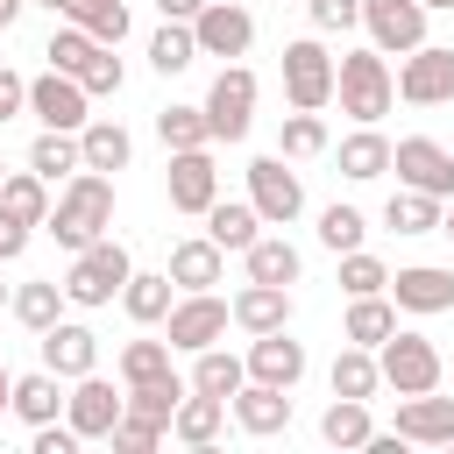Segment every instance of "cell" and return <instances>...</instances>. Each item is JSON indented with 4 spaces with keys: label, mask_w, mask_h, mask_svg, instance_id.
Here are the masks:
<instances>
[{
    "label": "cell",
    "mask_w": 454,
    "mask_h": 454,
    "mask_svg": "<svg viewBox=\"0 0 454 454\" xmlns=\"http://www.w3.org/2000/svg\"><path fill=\"white\" fill-rule=\"evenodd\" d=\"M50 234H57V248H92L106 227H114V177L106 170H78V177H64V192H57V206H50V220H43Z\"/></svg>",
    "instance_id": "obj_1"
},
{
    "label": "cell",
    "mask_w": 454,
    "mask_h": 454,
    "mask_svg": "<svg viewBox=\"0 0 454 454\" xmlns=\"http://www.w3.org/2000/svg\"><path fill=\"white\" fill-rule=\"evenodd\" d=\"M333 99H340V114H348L355 128H376V121L397 106V71L383 64V50H376V43H369V50L333 57Z\"/></svg>",
    "instance_id": "obj_2"
},
{
    "label": "cell",
    "mask_w": 454,
    "mask_h": 454,
    "mask_svg": "<svg viewBox=\"0 0 454 454\" xmlns=\"http://www.w3.org/2000/svg\"><path fill=\"white\" fill-rule=\"evenodd\" d=\"M128 277H135L128 248H121L114 234H99L92 248H78V255H71V270H64V298L92 312V305H114V298L128 291Z\"/></svg>",
    "instance_id": "obj_3"
},
{
    "label": "cell",
    "mask_w": 454,
    "mask_h": 454,
    "mask_svg": "<svg viewBox=\"0 0 454 454\" xmlns=\"http://www.w3.org/2000/svg\"><path fill=\"white\" fill-rule=\"evenodd\" d=\"M376 369H383V390L397 397H419V390H440V348L411 326H397L383 348H376Z\"/></svg>",
    "instance_id": "obj_4"
},
{
    "label": "cell",
    "mask_w": 454,
    "mask_h": 454,
    "mask_svg": "<svg viewBox=\"0 0 454 454\" xmlns=\"http://www.w3.org/2000/svg\"><path fill=\"white\" fill-rule=\"evenodd\" d=\"M284 99L305 106V114H319V106L333 99V50H326L319 35L284 43Z\"/></svg>",
    "instance_id": "obj_5"
},
{
    "label": "cell",
    "mask_w": 454,
    "mask_h": 454,
    "mask_svg": "<svg viewBox=\"0 0 454 454\" xmlns=\"http://www.w3.org/2000/svg\"><path fill=\"white\" fill-rule=\"evenodd\" d=\"M227 319H234V298L184 291V298L170 305V319H163V340H170L177 355H199V348H213V340L227 333Z\"/></svg>",
    "instance_id": "obj_6"
},
{
    "label": "cell",
    "mask_w": 454,
    "mask_h": 454,
    "mask_svg": "<svg viewBox=\"0 0 454 454\" xmlns=\"http://www.w3.org/2000/svg\"><path fill=\"white\" fill-rule=\"evenodd\" d=\"M248 121H255V71H248V64H220V78H213V92H206V128H213V142H241Z\"/></svg>",
    "instance_id": "obj_7"
},
{
    "label": "cell",
    "mask_w": 454,
    "mask_h": 454,
    "mask_svg": "<svg viewBox=\"0 0 454 454\" xmlns=\"http://www.w3.org/2000/svg\"><path fill=\"white\" fill-rule=\"evenodd\" d=\"M28 114L43 121V128H64V135H78L85 121H92V92L71 78V71H43V78H28Z\"/></svg>",
    "instance_id": "obj_8"
},
{
    "label": "cell",
    "mask_w": 454,
    "mask_h": 454,
    "mask_svg": "<svg viewBox=\"0 0 454 454\" xmlns=\"http://www.w3.org/2000/svg\"><path fill=\"white\" fill-rule=\"evenodd\" d=\"M241 177H248V199H255L262 227H291L305 213V184H298V170H284V156H255Z\"/></svg>",
    "instance_id": "obj_9"
},
{
    "label": "cell",
    "mask_w": 454,
    "mask_h": 454,
    "mask_svg": "<svg viewBox=\"0 0 454 454\" xmlns=\"http://www.w3.org/2000/svg\"><path fill=\"white\" fill-rule=\"evenodd\" d=\"M426 14H433L426 0H362V28L383 57H411L426 43Z\"/></svg>",
    "instance_id": "obj_10"
},
{
    "label": "cell",
    "mask_w": 454,
    "mask_h": 454,
    "mask_svg": "<svg viewBox=\"0 0 454 454\" xmlns=\"http://www.w3.org/2000/svg\"><path fill=\"white\" fill-rule=\"evenodd\" d=\"M163 192H170V213H199V220H206V206L220 199L213 142H206V149H170V177H163Z\"/></svg>",
    "instance_id": "obj_11"
},
{
    "label": "cell",
    "mask_w": 454,
    "mask_h": 454,
    "mask_svg": "<svg viewBox=\"0 0 454 454\" xmlns=\"http://www.w3.org/2000/svg\"><path fill=\"white\" fill-rule=\"evenodd\" d=\"M397 99H404V106H447V99H454V50L419 43V50L397 64Z\"/></svg>",
    "instance_id": "obj_12"
},
{
    "label": "cell",
    "mask_w": 454,
    "mask_h": 454,
    "mask_svg": "<svg viewBox=\"0 0 454 454\" xmlns=\"http://www.w3.org/2000/svg\"><path fill=\"white\" fill-rule=\"evenodd\" d=\"M192 35H199V57H248V43H255V14L241 7V0H206L199 7V21H192Z\"/></svg>",
    "instance_id": "obj_13"
},
{
    "label": "cell",
    "mask_w": 454,
    "mask_h": 454,
    "mask_svg": "<svg viewBox=\"0 0 454 454\" xmlns=\"http://www.w3.org/2000/svg\"><path fill=\"white\" fill-rule=\"evenodd\" d=\"M121 411H128V390H114L99 369H92V376H78V383H71V397H64V419H71V433H78V440H106Z\"/></svg>",
    "instance_id": "obj_14"
},
{
    "label": "cell",
    "mask_w": 454,
    "mask_h": 454,
    "mask_svg": "<svg viewBox=\"0 0 454 454\" xmlns=\"http://www.w3.org/2000/svg\"><path fill=\"white\" fill-rule=\"evenodd\" d=\"M390 170H397V184H411V192L454 199V156H447L433 135H404V142L390 149Z\"/></svg>",
    "instance_id": "obj_15"
},
{
    "label": "cell",
    "mask_w": 454,
    "mask_h": 454,
    "mask_svg": "<svg viewBox=\"0 0 454 454\" xmlns=\"http://www.w3.org/2000/svg\"><path fill=\"white\" fill-rule=\"evenodd\" d=\"M35 348H43V369H57L64 383H78V376H92V369H99V333H92V326H78V319L43 326V333H35Z\"/></svg>",
    "instance_id": "obj_16"
},
{
    "label": "cell",
    "mask_w": 454,
    "mask_h": 454,
    "mask_svg": "<svg viewBox=\"0 0 454 454\" xmlns=\"http://www.w3.org/2000/svg\"><path fill=\"white\" fill-rule=\"evenodd\" d=\"M248 376L255 383H277V390H298L305 383V340H291V326L248 333Z\"/></svg>",
    "instance_id": "obj_17"
},
{
    "label": "cell",
    "mask_w": 454,
    "mask_h": 454,
    "mask_svg": "<svg viewBox=\"0 0 454 454\" xmlns=\"http://www.w3.org/2000/svg\"><path fill=\"white\" fill-rule=\"evenodd\" d=\"M390 298H397V312H454V270H440V262H404V270H390Z\"/></svg>",
    "instance_id": "obj_18"
},
{
    "label": "cell",
    "mask_w": 454,
    "mask_h": 454,
    "mask_svg": "<svg viewBox=\"0 0 454 454\" xmlns=\"http://www.w3.org/2000/svg\"><path fill=\"white\" fill-rule=\"evenodd\" d=\"M227 411H234V426L241 433H255V440H270V433H284L291 426V390H277V383H241L234 397H227Z\"/></svg>",
    "instance_id": "obj_19"
},
{
    "label": "cell",
    "mask_w": 454,
    "mask_h": 454,
    "mask_svg": "<svg viewBox=\"0 0 454 454\" xmlns=\"http://www.w3.org/2000/svg\"><path fill=\"white\" fill-rule=\"evenodd\" d=\"M220 277H227V248H220L213 234L170 241V284H177V291H213Z\"/></svg>",
    "instance_id": "obj_20"
},
{
    "label": "cell",
    "mask_w": 454,
    "mask_h": 454,
    "mask_svg": "<svg viewBox=\"0 0 454 454\" xmlns=\"http://www.w3.org/2000/svg\"><path fill=\"white\" fill-rule=\"evenodd\" d=\"M397 433L411 447H454V397H433V390L397 397Z\"/></svg>",
    "instance_id": "obj_21"
},
{
    "label": "cell",
    "mask_w": 454,
    "mask_h": 454,
    "mask_svg": "<svg viewBox=\"0 0 454 454\" xmlns=\"http://www.w3.org/2000/svg\"><path fill=\"white\" fill-rule=\"evenodd\" d=\"M234 326L241 333H277V326H291V284H241L234 291Z\"/></svg>",
    "instance_id": "obj_22"
},
{
    "label": "cell",
    "mask_w": 454,
    "mask_h": 454,
    "mask_svg": "<svg viewBox=\"0 0 454 454\" xmlns=\"http://www.w3.org/2000/svg\"><path fill=\"white\" fill-rule=\"evenodd\" d=\"M397 333V298L390 291H369V298H348V319H340V340L355 348H383Z\"/></svg>",
    "instance_id": "obj_23"
},
{
    "label": "cell",
    "mask_w": 454,
    "mask_h": 454,
    "mask_svg": "<svg viewBox=\"0 0 454 454\" xmlns=\"http://www.w3.org/2000/svg\"><path fill=\"white\" fill-rule=\"evenodd\" d=\"M64 397H71V390H64L57 369H28V376H14V404H7V411H14L21 426H50V419L64 411Z\"/></svg>",
    "instance_id": "obj_24"
},
{
    "label": "cell",
    "mask_w": 454,
    "mask_h": 454,
    "mask_svg": "<svg viewBox=\"0 0 454 454\" xmlns=\"http://www.w3.org/2000/svg\"><path fill=\"white\" fill-rule=\"evenodd\" d=\"M220 426H227V397L184 390V404H177V419H170V440H177V447H213Z\"/></svg>",
    "instance_id": "obj_25"
},
{
    "label": "cell",
    "mask_w": 454,
    "mask_h": 454,
    "mask_svg": "<svg viewBox=\"0 0 454 454\" xmlns=\"http://www.w3.org/2000/svg\"><path fill=\"white\" fill-rule=\"evenodd\" d=\"M170 305H177V284H170V270L156 277V270H135L128 277V291H121V312L135 319V326H156V319H170Z\"/></svg>",
    "instance_id": "obj_26"
},
{
    "label": "cell",
    "mask_w": 454,
    "mask_h": 454,
    "mask_svg": "<svg viewBox=\"0 0 454 454\" xmlns=\"http://www.w3.org/2000/svg\"><path fill=\"white\" fill-rule=\"evenodd\" d=\"M206 234H213L220 248H234V255H241V248L262 234V213H255V199H213V206H206Z\"/></svg>",
    "instance_id": "obj_27"
},
{
    "label": "cell",
    "mask_w": 454,
    "mask_h": 454,
    "mask_svg": "<svg viewBox=\"0 0 454 454\" xmlns=\"http://www.w3.org/2000/svg\"><path fill=\"white\" fill-rule=\"evenodd\" d=\"M241 262H248L255 284H298V270H305V255H298L284 234H255V241L241 248Z\"/></svg>",
    "instance_id": "obj_28"
},
{
    "label": "cell",
    "mask_w": 454,
    "mask_h": 454,
    "mask_svg": "<svg viewBox=\"0 0 454 454\" xmlns=\"http://www.w3.org/2000/svg\"><path fill=\"white\" fill-rule=\"evenodd\" d=\"M64 305H71V298H64V284H57V277H28V284H14V305H7V312H14L28 333H43V326H57V319H64Z\"/></svg>",
    "instance_id": "obj_29"
},
{
    "label": "cell",
    "mask_w": 454,
    "mask_h": 454,
    "mask_svg": "<svg viewBox=\"0 0 454 454\" xmlns=\"http://www.w3.org/2000/svg\"><path fill=\"white\" fill-rule=\"evenodd\" d=\"M241 383H248V355H227L220 340L192 355V390H206V397H234Z\"/></svg>",
    "instance_id": "obj_30"
},
{
    "label": "cell",
    "mask_w": 454,
    "mask_h": 454,
    "mask_svg": "<svg viewBox=\"0 0 454 454\" xmlns=\"http://www.w3.org/2000/svg\"><path fill=\"white\" fill-rule=\"evenodd\" d=\"M78 149H85V170H128V156H135V142H128V128L121 121H85L78 128Z\"/></svg>",
    "instance_id": "obj_31"
},
{
    "label": "cell",
    "mask_w": 454,
    "mask_h": 454,
    "mask_svg": "<svg viewBox=\"0 0 454 454\" xmlns=\"http://www.w3.org/2000/svg\"><path fill=\"white\" fill-rule=\"evenodd\" d=\"M28 170H35V177H50V184H57V177H78V170H85V149H78V135H64V128H43V135L28 142Z\"/></svg>",
    "instance_id": "obj_32"
},
{
    "label": "cell",
    "mask_w": 454,
    "mask_h": 454,
    "mask_svg": "<svg viewBox=\"0 0 454 454\" xmlns=\"http://www.w3.org/2000/svg\"><path fill=\"white\" fill-rule=\"evenodd\" d=\"M390 135L383 128H355L348 142H340V177H355V184H369V177H383L390 170Z\"/></svg>",
    "instance_id": "obj_33"
},
{
    "label": "cell",
    "mask_w": 454,
    "mask_h": 454,
    "mask_svg": "<svg viewBox=\"0 0 454 454\" xmlns=\"http://www.w3.org/2000/svg\"><path fill=\"white\" fill-rule=\"evenodd\" d=\"M440 213H447V199L397 184V192H390V206H383V227H397V234H440Z\"/></svg>",
    "instance_id": "obj_34"
},
{
    "label": "cell",
    "mask_w": 454,
    "mask_h": 454,
    "mask_svg": "<svg viewBox=\"0 0 454 454\" xmlns=\"http://www.w3.org/2000/svg\"><path fill=\"white\" fill-rule=\"evenodd\" d=\"M326 383H333V397H376L383 390V369H376V348H340L333 355V369H326Z\"/></svg>",
    "instance_id": "obj_35"
},
{
    "label": "cell",
    "mask_w": 454,
    "mask_h": 454,
    "mask_svg": "<svg viewBox=\"0 0 454 454\" xmlns=\"http://www.w3.org/2000/svg\"><path fill=\"white\" fill-rule=\"evenodd\" d=\"M369 433H376L369 397H333V404L319 411V440H326V447H369Z\"/></svg>",
    "instance_id": "obj_36"
},
{
    "label": "cell",
    "mask_w": 454,
    "mask_h": 454,
    "mask_svg": "<svg viewBox=\"0 0 454 454\" xmlns=\"http://www.w3.org/2000/svg\"><path fill=\"white\" fill-rule=\"evenodd\" d=\"M0 206H7L14 220H28V227H43L57 199H50V177H35V170H7V177H0Z\"/></svg>",
    "instance_id": "obj_37"
},
{
    "label": "cell",
    "mask_w": 454,
    "mask_h": 454,
    "mask_svg": "<svg viewBox=\"0 0 454 454\" xmlns=\"http://www.w3.org/2000/svg\"><path fill=\"white\" fill-rule=\"evenodd\" d=\"M64 21H78L92 43H114V50L128 43V0H71Z\"/></svg>",
    "instance_id": "obj_38"
},
{
    "label": "cell",
    "mask_w": 454,
    "mask_h": 454,
    "mask_svg": "<svg viewBox=\"0 0 454 454\" xmlns=\"http://www.w3.org/2000/svg\"><path fill=\"white\" fill-rule=\"evenodd\" d=\"M192 57H199V35H192V21H163V28L149 35V64H156L163 78L192 71Z\"/></svg>",
    "instance_id": "obj_39"
},
{
    "label": "cell",
    "mask_w": 454,
    "mask_h": 454,
    "mask_svg": "<svg viewBox=\"0 0 454 454\" xmlns=\"http://www.w3.org/2000/svg\"><path fill=\"white\" fill-rule=\"evenodd\" d=\"M170 340H128L121 348V383H163V376H177L170 369Z\"/></svg>",
    "instance_id": "obj_40"
},
{
    "label": "cell",
    "mask_w": 454,
    "mask_h": 454,
    "mask_svg": "<svg viewBox=\"0 0 454 454\" xmlns=\"http://www.w3.org/2000/svg\"><path fill=\"white\" fill-rule=\"evenodd\" d=\"M156 135H163V149H206V142H213L206 106H163V114H156Z\"/></svg>",
    "instance_id": "obj_41"
},
{
    "label": "cell",
    "mask_w": 454,
    "mask_h": 454,
    "mask_svg": "<svg viewBox=\"0 0 454 454\" xmlns=\"http://www.w3.org/2000/svg\"><path fill=\"white\" fill-rule=\"evenodd\" d=\"M319 149H326V121L305 114V106H291V114H284V135H277V156L305 163V156H319Z\"/></svg>",
    "instance_id": "obj_42"
},
{
    "label": "cell",
    "mask_w": 454,
    "mask_h": 454,
    "mask_svg": "<svg viewBox=\"0 0 454 454\" xmlns=\"http://www.w3.org/2000/svg\"><path fill=\"white\" fill-rule=\"evenodd\" d=\"M184 376H163V383H128V411H149V419H177V404H184Z\"/></svg>",
    "instance_id": "obj_43"
},
{
    "label": "cell",
    "mask_w": 454,
    "mask_h": 454,
    "mask_svg": "<svg viewBox=\"0 0 454 454\" xmlns=\"http://www.w3.org/2000/svg\"><path fill=\"white\" fill-rule=\"evenodd\" d=\"M340 291H348V298L390 291V270H383V255H369V248H348V255H340Z\"/></svg>",
    "instance_id": "obj_44"
},
{
    "label": "cell",
    "mask_w": 454,
    "mask_h": 454,
    "mask_svg": "<svg viewBox=\"0 0 454 454\" xmlns=\"http://www.w3.org/2000/svg\"><path fill=\"white\" fill-rule=\"evenodd\" d=\"M362 234H369V220H362L355 206H340V199H333V206L319 213V241H326L333 255H348V248H362Z\"/></svg>",
    "instance_id": "obj_45"
},
{
    "label": "cell",
    "mask_w": 454,
    "mask_h": 454,
    "mask_svg": "<svg viewBox=\"0 0 454 454\" xmlns=\"http://www.w3.org/2000/svg\"><path fill=\"white\" fill-rule=\"evenodd\" d=\"M163 433H170V426H163V419H149V411H121V419H114V433H106V440H114V447H121V454H149V447H163Z\"/></svg>",
    "instance_id": "obj_46"
},
{
    "label": "cell",
    "mask_w": 454,
    "mask_h": 454,
    "mask_svg": "<svg viewBox=\"0 0 454 454\" xmlns=\"http://www.w3.org/2000/svg\"><path fill=\"white\" fill-rule=\"evenodd\" d=\"M92 50H99V43H92V35H85V28H78V21H64V28H57V35H50V50H43V57H50V64H57V71H71V78H78V71H85V64H92Z\"/></svg>",
    "instance_id": "obj_47"
},
{
    "label": "cell",
    "mask_w": 454,
    "mask_h": 454,
    "mask_svg": "<svg viewBox=\"0 0 454 454\" xmlns=\"http://www.w3.org/2000/svg\"><path fill=\"white\" fill-rule=\"evenodd\" d=\"M121 78H128V71H121V57H114V43H99V50H92V64L78 71V85H85L92 99H114V92H121Z\"/></svg>",
    "instance_id": "obj_48"
},
{
    "label": "cell",
    "mask_w": 454,
    "mask_h": 454,
    "mask_svg": "<svg viewBox=\"0 0 454 454\" xmlns=\"http://www.w3.org/2000/svg\"><path fill=\"white\" fill-rule=\"evenodd\" d=\"M305 14H312V28H319V35H340V28H355V21H362V0H305Z\"/></svg>",
    "instance_id": "obj_49"
},
{
    "label": "cell",
    "mask_w": 454,
    "mask_h": 454,
    "mask_svg": "<svg viewBox=\"0 0 454 454\" xmlns=\"http://www.w3.org/2000/svg\"><path fill=\"white\" fill-rule=\"evenodd\" d=\"M21 255H28V220H14L0 206V262H21Z\"/></svg>",
    "instance_id": "obj_50"
},
{
    "label": "cell",
    "mask_w": 454,
    "mask_h": 454,
    "mask_svg": "<svg viewBox=\"0 0 454 454\" xmlns=\"http://www.w3.org/2000/svg\"><path fill=\"white\" fill-rule=\"evenodd\" d=\"M21 106H28V78H14V71L0 64V128H7V121L21 114Z\"/></svg>",
    "instance_id": "obj_51"
},
{
    "label": "cell",
    "mask_w": 454,
    "mask_h": 454,
    "mask_svg": "<svg viewBox=\"0 0 454 454\" xmlns=\"http://www.w3.org/2000/svg\"><path fill=\"white\" fill-rule=\"evenodd\" d=\"M71 447H78L71 419H64V426H57V419H50V426H35V454H71Z\"/></svg>",
    "instance_id": "obj_52"
},
{
    "label": "cell",
    "mask_w": 454,
    "mask_h": 454,
    "mask_svg": "<svg viewBox=\"0 0 454 454\" xmlns=\"http://www.w3.org/2000/svg\"><path fill=\"white\" fill-rule=\"evenodd\" d=\"M199 7H206V0H156L163 21H199Z\"/></svg>",
    "instance_id": "obj_53"
},
{
    "label": "cell",
    "mask_w": 454,
    "mask_h": 454,
    "mask_svg": "<svg viewBox=\"0 0 454 454\" xmlns=\"http://www.w3.org/2000/svg\"><path fill=\"white\" fill-rule=\"evenodd\" d=\"M7 404H14V369L0 362V411H7Z\"/></svg>",
    "instance_id": "obj_54"
},
{
    "label": "cell",
    "mask_w": 454,
    "mask_h": 454,
    "mask_svg": "<svg viewBox=\"0 0 454 454\" xmlns=\"http://www.w3.org/2000/svg\"><path fill=\"white\" fill-rule=\"evenodd\" d=\"M21 7H28V0H0V28H14V21H21Z\"/></svg>",
    "instance_id": "obj_55"
},
{
    "label": "cell",
    "mask_w": 454,
    "mask_h": 454,
    "mask_svg": "<svg viewBox=\"0 0 454 454\" xmlns=\"http://www.w3.org/2000/svg\"><path fill=\"white\" fill-rule=\"evenodd\" d=\"M35 7H50V14H64V7H71V0H35Z\"/></svg>",
    "instance_id": "obj_56"
},
{
    "label": "cell",
    "mask_w": 454,
    "mask_h": 454,
    "mask_svg": "<svg viewBox=\"0 0 454 454\" xmlns=\"http://www.w3.org/2000/svg\"><path fill=\"white\" fill-rule=\"evenodd\" d=\"M426 7H433V14H454V0H426Z\"/></svg>",
    "instance_id": "obj_57"
},
{
    "label": "cell",
    "mask_w": 454,
    "mask_h": 454,
    "mask_svg": "<svg viewBox=\"0 0 454 454\" xmlns=\"http://www.w3.org/2000/svg\"><path fill=\"white\" fill-rule=\"evenodd\" d=\"M440 234H454V206H447V213H440Z\"/></svg>",
    "instance_id": "obj_58"
},
{
    "label": "cell",
    "mask_w": 454,
    "mask_h": 454,
    "mask_svg": "<svg viewBox=\"0 0 454 454\" xmlns=\"http://www.w3.org/2000/svg\"><path fill=\"white\" fill-rule=\"evenodd\" d=\"M7 305H14V291H7V284H0V312H7Z\"/></svg>",
    "instance_id": "obj_59"
},
{
    "label": "cell",
    "mask_w": 454,
    "mask_h": 454,
    "mask_svg": "<svg viewBox=\"0 0 454 454\" xmlns=\"http://www.w3.org/2000/svg\"><path fill=\"white\" fill-rule=\"evenodd\" d=\"M0 177H7V163H0Z\"/></svg>",
    "instance_id": "obj_60"
}]
</instances>
